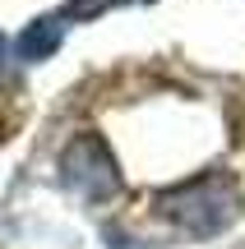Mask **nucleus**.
I'll list each match as a JSON object with an SVG mask.
<instances>
[{
    "label": "nucleus",
    "instance_id": "nucleus-2",
    "mask_svg": "<svg viewBox=\"0 0 245 249\" xmlns=\"http://www.w3.org/2000/svg\"><path fill=\"white\" fill-rule=\"evenodd\" d=\"M60 180L70 194L88 198V203H102V198L120 194V166L111 157L107 139L102 134H79L70 139V148L60 152Z\"/></svg>",
    "mask_w": 245,
    "mask_h": 249
},
{
    "label": "nucleus",
    "instance_id": "nucleus-1",
    "mask_svg": "<svg viewBox=\"0 0 245 249\" xmlns=\"http://www.w3.org/2000/svg\"><path fill=\"white\" fill-rule=\"evenodd\" d=\"M153 208L171 226H181L185 235L213 240V235H222L241 217V185L227 171H208V176H199V180H185V185H176V189H162V194L153 198Z\"/></svg>",
    "mask_w": 245,
    "mask_h": 249
},
{
    "label": "nucleus",
    "instance_id": "nucleus-4",
    "mask_svg": "<svg viewBox=\"0 0 245 249\" xmlns=\"http://www.w3.org/2000/svg\"><path fill=\"white\" fill-rule=\"evenodd\" d=\"M125 5H153V0H70L65 14L70 18H97V14H107V9H125Z\"/></svg>",
    "mask_w": 245,
    "mask_h": 249
},
{
    "label": "nucleus",
    "instance_id": "nucleus-3",
    "mask_svg": "<svg viewBox=\"0 0 245 249\" xmlns=\"http://www.w3.org/2000/svg\"><path fill=\"white\" fill-rule=\"evenodd\" d=\"M60 42H65V18L46 14V18H33V23L14 37V55L23 65H37V60H51V55L60 51Z\"/></svg>",
    "mask_w": 245,
    "mask_h": 249
}]
</instances>
